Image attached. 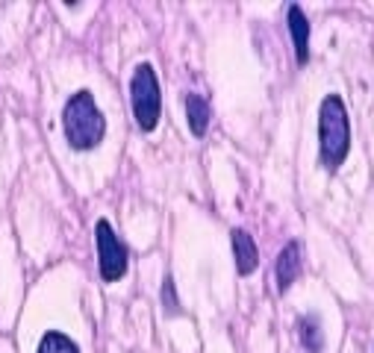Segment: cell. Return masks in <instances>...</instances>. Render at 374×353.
Returning <instances> with one entry per match:
<instances>
[{"mask_svg": "<svg viewBox=\"0 0 374 353\" xmlns=\"http://www.w3.org/2000/svg\"><path fill=\"white\" fill-rule=\"evenodd\" d=\"M62 130L74 151H92V147L103 142L106 118L97 109L95 94L88 88H80V92H74L68 97V103L62 109Z\"/></svg>", "mask_w": 374, "mask_h": 353, "instance_id": "1", "label": "cell"}, {"mask_svg": "<svg viewBox=\"0 0 374 353\" xmlns=\"http://www.w3.org/2000/svg\"><path fill=\"white\" fill-rule=\"evenodd\" d=\"M210 103L203 101L201 94H186V118H189V127H192V135H201L206 133V127H210Z\"/></svg>", "mask_w": 374, "mask_h": 353, "instance_id": "8", "label": "cell"}, {"mask_svg": "<svg viewBox=\"0 0 374 353\" xmlns=\"http://www.w3.org/2000/svg\"><path fill=\"white\" fill-rule=\"evenodd\" d=\"M130 103H133V118L139 130L153 133L162 115V92H160V77H156L153 65H136L130 77Z\"/></svg>", "mask_w": 374, "mask_h": 353, "instance_id": "3", "label": "cell"}, {"mask_svg": "<svg viewBox=\"0 0 374 353\" xmlns=\"http://www.w3.org/2000/svg\"><path fill=\"white\" fill-rule=\"evenodd\" d=\"M162 303H165V312H180V300H177V291H174V280L165 277L162 283Z\"/></svg>", "mask_w": 374, "mask_h": 353, "instance_id": "11", "label": "cell"}, {"mask_svg": "<svg viewBox=\"0 0 374 353\" xmlns=\"http://www.w3.org/2000/svg\"><path fill=\"white\" fill-rule=\"evenodd\" d=\"M319 151L327 168H339L351 151V121L339 94H327L319 106Z\"/></svg>", "mask_w": 374, "mask_h": 353, "instance_id": "2", "label": "cell"}, {"mask_svg": "<svg viewBox=\"0 0 374 353\" xmlns=\"http://www.w3.org/2000/svg\"><path fill=\"white\" fill-rule=\"evenodd\" d=\"M95 241H97V265H101V277L106 283H115L127 274V265H130V253H127L124 241L115 235L112 224L101 218L95 224Z\"/></svg>", "mask_w": 374, "mask_h": 353, "instance_id": "4", "label": "cell"}, {"mask_svg": "<svg viewBox=\"0 0 374 353\" xmlns=\"http://www.w3.org/2000/svg\"><path fill=\"white\" fill-rule=\"evenodd\" d=\"M36 353H80V348H77V341L71 336H65V332L47 330L42 336V341H38Z\"/></svg>", "mask_w": 374, "mask_h": 353, "instance_id": "10", "label": "cell"}, {"mask_svg": "<svg viewBox=\"0 0 374 353\" xmlns=\"http://www.w3.org/2000/svg\"><path fill=\"white\" fill-rule=\"evenodd\" d=\"M286 18H289V36L295 44V56L303 65V62H310V21L298 3H292L286 9Z\"/></svg>", "mask_w": 374, "mask_h": 353, "instance_id": "7", "label": "cell"}, {"mask_svg": "<svg viewBox=\"0 0 374 353\" xmlns=\"http://www.w3.org/2000/svg\"><path fill=\"white\" fill-rule=\"evenodd\" d=\"M298 332H301V341L310 353H321L324 350V332H321V324L316 315H303L298 321Z\"/></svg>", "mask_w": 374, "mask_h": 353, "instance_id": "9", "label": "cell"}, {"mask_svg": "<svg viewBox=\"0 0 374 353\" xmlns=\"http://www.w3.org/2000/svg\"><path fill=\"white\" fill-rule=\"evenodd\" d=\"M230 241H233V257H236V271L242 274V277H248V274L257 271L260 265V250H257V241L251 239V233H245L236 227L230 233Z\"/></svg>", "mask_w": 374, "mask_h": 353, "instance_id": "6", "label": "cell"}, {"mask_svg": "<svg viewBox=\"0 0 374 353\" xmlns=\"http://www.w3.org/2000/svg\"><path fill=\"white\" fill-rule=\"evenodd\" d=\"M303 271V257H301V241H289L286 248L280 250L277 265H274V277H277V289L289 291L292 283L301 277Z\"/></svg>", "mask_w": 374, "mask_h": 353, "instance_id": "5", "label": "cell"}]
</instances>
